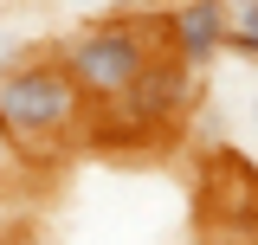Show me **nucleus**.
<instances>
[{
	"label": "nucleus",
	"instance_id": "1",
	"mask_svg": "<svg viewBox=\"0 0 258 245\" xmlns=\"http://www.w3.org/2000/svg\"><path fill=\"white\" fill-rule=\"evenodd\" d=\"M84 97L71 91L52 58H7L0 65V136L13 155H52L78 129Z\"/></svg>",
	"mask_w": 258,
	"mask_h": 245
},
{
	"label": "nucleus",
	"instance_id": "2",
	"mask_svg": "<svg viewBox=\"0 0 258 245\" xmlns=\"http://www.w3.org/2000/svg\"><path fill=\"white\" fill-rule=\"evenodd\" d=\"M149 58H161V20H84L58 45V71L71 78L78 97L116 103V97L149 71Z\"/></svg>",
	"mask_w": 258,
	"mask_h": 245
},
{
	"label": "nucleus",
	"instance_id": "3",
	"mask_svg": "<svg viewBox=\"0 0 258 245\" xmlns=\"http://www.w3.org/2000/svg\"><path fill=\"white\" fill-rule=\"evenodd\" d=\"M187 103H194V71L161 52V58H149V71L110 103V116H116L123 136H155V129H168Z\"/></svg>",
	"mask_w": 258,
	"mask_h": 245
},
{
	"label": "nucleus",
	"instance_id": "4",
	"mask_svg": "<svg viewBox=\"0 0 258 245\" xmlns=\"http://www.w3.org/2000/svg\"><path fill=\"white\" fill-rule=\"evenodd\" d=\"M161 52H168V58H181L194 78H200V71H213V58L226 52V7H220V0L174 7V13L161 20Z\"/></svg>",
	"mask_w": 258,
	"mask_h": 245
},
{
	"label": "nucleus",
	"instance_id": "5",
	"mask_svg": "<svg viewBox=\"0 0 258 245\" xmlns=\"http://www.w3.org/2000/svg\"><path fill=\"white\" fill-rule=\"evenodd\" d=\"M226 52H239V58L258 65V0L226 7Z\"/></svg>",
	"mask_w": 258,
	"mask_h": 245
},
{
	"label": "nucleus",
	"instance_id": "6",
	"mask_svg": "<svg viewBox=\"0 0 258 245\" xmlns=\"http://www.w3.org/2000/svg\"><path fill=\"white\" fill-rule=\"evenodd\" d=\"M7 161H13V149H7V136H0V174H7Z\"/></svg>",
	"mask_w": 258,
	"mask_h": 245
}]
</instances>
